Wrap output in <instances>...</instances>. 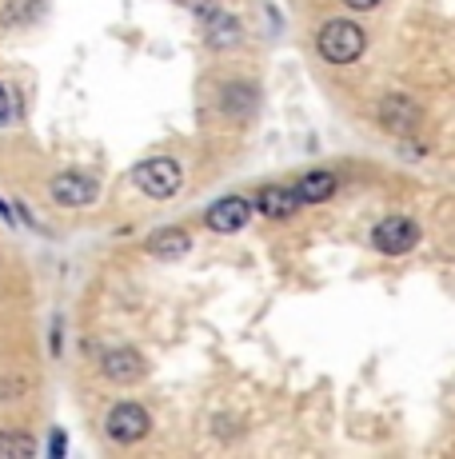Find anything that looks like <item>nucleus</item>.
<instances>
[{
    "mask_svg": "<svg viewBox=\"0 0 455 459\" xmlns=\"http://www.w3.org/2000/svg\"><path fill=\"white\" fill-rule=\"evenodd\" d=\"M48 192L60 208H89L92 200L100 196V184H96L89 172H60Z\"/></svg>",
    "mask_w": 455,
    "mask_h": 459,
    "instance_id": "5",
    "label": "nucleus"
},
{
    "mask_svg": "<svg viewBox=\"0 0 455 459\" xmlns=\"http://www.w3.org/2000/svg\"><path fill=\"white\" fill-rule=\"evenodd\" d=\"M419 244V224L408 216H383L372 228V248L383 255H404Z\"/></svg>",
    "mask_w": 455,
    "mask_h": 459,
    "instance_id": "4",
    "label": "nucleus"
},
{
    "mask_svg": "<svg viewBox=\"0 0 455 459\" xmlns=\"http://www.w3.org/2000/svg\"><path fill=\"white\" fill-rule=\"evenodd\" d=\"M24 384L21 379H0V400H13V395H21Z\"/></svg>",
    "mask_w": 455,
    "mask_h": 459,
    "instance_id": "14",
    "label": "nucleus"
},
{
    "mask_svg": "<svg viewBox=\"0 0 455 459\" xmlns=\"http://www.w3.org/2000/svg\"><path fill=\"white\" fill-rule=\"evenodd\" d=\"M316 48L328 65L344 68V65H356V60L367 52V37L356 21H328L316 37Z\"/></svg>",
    "mask_w": 455,
    "mask_h": 459,
    "instance_id": "1",
    "label": "nucleus"
},
{
    "mask_svg": "<svg viewBox=\"0 0 455 459\" xmlns=\"http://www.w3.org/2000/svg\"><path fill=\"white\" fill-rule=\"evenodd\" d=\"M100 372L112 384H136L144 376V356L136 348H108L100 356Z\"/></svg>",
    "mask_w": 455,
    "mask_h": 459,
    "instance_id": "8",
    "label": "nucleus"
},
{
    "mask_svg": "<svg viewBox=\"0 0 455 459\" xmlns=\"http://www.w3.org/2000/svg\"><path fill=\"white\" fill-rule=\"evenodd\" d=\"M108 439H116V444H136V439L148 436V428H152V420H148V411L140 408V403H116V408L108 411Z\"/></svg>",
    "mask_w": 455,
    "mask_h": 459,
    "instance_id": "6",
    "label": "nucleus"
},
{
    "mask_svg": "<svg viewBox=\"0 0 455 459\" xmlns=\"http://www.w3.org/2000/svg\"><path fill=\"white\" fill-rule=\"evenodd\" d=\"M296 192H300V204H323V200H331V192H336V176H331L328 168H312V172L300 176Z\"/></svg>",
    "mask_w": 455,
    "mask_h": 459,
    "instance_id": "11",
    "label": "nucleus"
},
{
    "mask_svg": "<svg viewBox=\"0 0 455 459\" xmlns=\"http://www.w3.org/2000/svg\"><path fill=\"white\" fill-rule=\"evenodd\" d=\"M37 444L29 436H16V431H0V459H32Z\"/></svg>",
    "mask_w": 455,
    "mask_h": 459,
    "instance_id": "13",
    "label": "nucleus"
},
{
    "mask_svg": "<svg viewBox=\"0 0 455 459\" xmlns=\"http://www.w3.org/2000/svg\"><path fill=\"white\" fill-rule=\"evenodd\" d=\"M8 108H13V100H8V88L0 84V125H8V117H13Z\"/></svg>",
    "mask_w": 455,
    "mask_h": 459,
    "instance_id": "15",
    "label": "nucleus"
},
{
    "mask_svg": "<svg viewBox=\"0 0 455 459\" xmlns=\"http://www.w3.org/2000/svg\"><path fill=\"white\" fill-rule=\"evenodd\" d=\"M348 8H352V13H372L375 4H380V0H344Z\"/></svg>",
    "mask_w": 455,
    "mask_h": 459,
    "instance_id": "16",
    "label": "nucleus"
},
{
    "mask_svg": "<svg viewBox=\"0 0 455 459\" xmlns=\"http://www.w3.org/2000/svg\"><path fill=\"white\" fill-rule=\"evenodd\" d=\"M252 200H244V196H224V200H216L212 208H208V216H204V224L212 228V232H220V236H228V232H240L244 224L252 220Z\"/></svg>",
    "mask_w": 455,
    "mask_h": 459,
    "instance_id": "7",
    "label": "nucleus"
},
{
    "mask_svg": "<svg viewBox=\"0 0 455 459\" xmlns=\"http://www.w3.org/2000/svg\"><path fill=\"white\" fill-rule=\"evenodd\" d=\"M204 32L208 40H212V48H236L240 44V21H236L232 13H224V8H216L212 16H204Z\"/></svg>",
    "mask_w": 455,
    "mask_h": 459,
    "instance_id": "10",
    "label": "nucleus"
},
{
    "mask_svg": "<svg viewBox=\"0 0 455 459\" xmlns=\"http://www.w3.org/2000/svg\"><path fill=\"white\" fill-rule=\"evenodd\" d=\"M192 248V236L184 232V228H160V232L148 240V252L156 255V260H180V255H188Z\"/></svg>",
    "mask_w": 455,
    "mask_h": 459,
    "instance_id": "12",
    "label": "nucleus"
},
{
    "mask_svg": "<svg viewBox=\"0 0 455 459\" xmlns=\"http://www.w3.org/2000/svg\"><path fill=\"white\" fill-rule=\"evenodd\" d=\"M133 180H136V188L144 192V196L168 200V196H176L180 192L184 172H180V164L172 160V156H152V160H140L133 168Z\"/></svg>",
    "mask_w": 455,
    "mask_h": 459,
    "instance_id": "2",
    "label": "nucleus"
},
{
    "mask_svg": "<svg viewBox=\"0 0 455 459\" xmlns=\"http://www.w3.org/2000/svg\"><path fill=\"white\" fill-rule=\"evenodd\" d=\"M375 117H380V128L391 132V136H411L419 128V120H424V108L404 92H388L375 104Z\"/></svg>",
    "mask_w": 455,
    "mask_h": 459,
    "instance_id": "3",
    "label": "nucleus"
},
{
    "mask_svg": "<svg viewBox=\"0 0 455 459\" xmlns=\"http://www.w3.org/2000/svg\"><path fill=\"white\" fill-rule=\"evenodd\" d=\"M252 204H256V212L268 220H288V216H296V208H300V192L284 188V184H264Z\"/></svg>",
    "mask_w": 455,
    "mask_h": 459,
    "instance_id": "9",
    "label": "nucleus"
},
{
    "mask_svg": "<svg viewBox=\"0 0 455 459\" xmlns=\"http://www.w3.org/2000/svg\"><path fill=\"white\" fill-rule=\"evenodd\" d=\"M64 447H68L64 431H52V455H64Z\"/></svg>",
    "mask_w": 455,
    "mask_h": 459,
    "instance_id": "17",
    "label": "nucleus"
}]
</instances>
